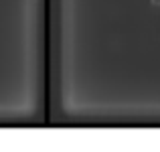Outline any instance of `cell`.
<instances>
[{"mask_svg":"<svg viewBox=\"0 0 160 152\" xmlns=\"http://www.w3.org/2000/svg\"><path fill=\"white\" fill-rule=\"evenodd\" d=\"M152 4L154 6H160V0H152Z\"/></svg>","mask_w":160,"mask_h":152,"instance_id":"1","label":"cell"}]
</instances>
